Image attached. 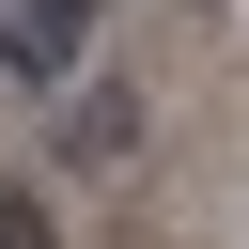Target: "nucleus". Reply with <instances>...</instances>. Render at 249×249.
<instances>
[{
	"instance_id": "f257e3e1",
	"label": "nucleus",
	"mask_w": 249,
	"mask_h": 249,
	"mask_svg": "<svg viewBox=\"0 0 249 249\" xmlns=\"http://www.w3.org/2000/svg\"><path fill=\"white\" fill-rule=\"evenodd\" d=\"M47 156H62V171H140V93L78 62V78L47 93Z\"/></svg>"
},
{
	"instance_id": "f03ea898",
	"label": "nucleus",
	"mask_w": 249,
	"mask_h": 249,
	"mask_svg": "<svg viewBox=\"0 0 249 249\" xmlns=\"http://www.w3.org/2000/svg\"><path fill=\"white\" fill-rule=\"evenodd\" d=\"M0 249H62V218H47L31 187H0Z\"/></svg>"
}]
</instances>
